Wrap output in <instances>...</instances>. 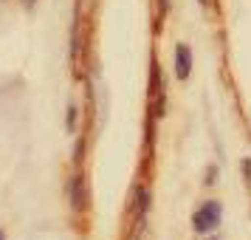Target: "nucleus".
Here are the masks:
<instances>
[{
  "label": "nucleus",
  "mask_w": 251,
  "mask_h": 240,
  "mask_svg": "<svg viewBox=\"0 0 251 240\" xmlns=\"http://www.w3.org/2000/svg\"><path fill=\"white\" fill-rule=\"evenodd\" d=\"M220 215H223V206L220 201H206L192 217V226L195 232H201V235H209V232H215L217 223H220Z\"/></svg>",
  "instance_id": "nucleus-1"
},
{
  "label": "nucleus",
  "mask_w": 251,
  "mask_h": 240,
  "mask_svg": "<svg viewBox=\"0 0 251 240\" xmlns=\"http://www.w3.org/2000/svg\"><path fill=\"white\" fill-rule=\"evenodd\" d=\"M189 74H192V48L186 43H178L175 46V77L181 82H186Z\"/></svg>",
  "instance_id": "nucleus-2"
},
{
  "label": "nucleus",
  "mask_w": 251,
  "mask_h": 240,
  "mask_svg": "<svg viewBox=\"0 0 251 240\" xmlns=\"http://www.w3.org/2000/svg\"><path fill=\"white\" fill-rule=\"evenodd\" d=\"M68 195H71V206L76 212H85L88 209V187H85V178L82 175H74L68 184Z\"/></svg>",
  "instance_id": "nucleus-3"
},
{
  "label": "nucleus",
  "mask_w": 251,
  "mask_h": 240,
  "mask_svg": "<svg viewBox=\"0 0 251 240\" xmlns=\"http://www.w3.org/2000/svg\"><path fill=\"white\" fill-rule=\"evenodd\" d=\"M136 206H138V215L141 217L147 215V209H150V189L147 187H138L136 189Z\"/></svg>",
  "instance_id": "nucleus-4"
},
{
  "label": "nucleus",
  "mask_w": 251,
  "mask_h": 240,
  "mask_svg": "<svg viewBox=\"0 0 251 240\" xmlns=\"http://www.w3.org/2000/svg\"><path fill=\"white\" fill-rule=\"evenodd\" d=\"M243 175H246V181L251 184V159H249V156L243 159Z\"/></svg>",
  "instance_id": "nucleus-5"
},
{
  "label": "nucleus",
  "mask_w": 251,
  "mask_h": 240,
  "mask_svg": "<svg viewBox=\"0 0 251 240\" xmlns=\"http://www.w3.org/2000/svg\"><path fill=\"white\" fill-rule=\"evenodd\" d=\"M215 175H217V167H209V172H206V184H209V187L215 184Z\"/></svg>",
  "instance_id": "nucleus-6"
},
{
  "label": "nucleus",
  "mask_w": 251,
  "mask_h": 240,
  "mask_svg": "<svg viewBox=\"0 0 251 240\" xmlns=\"http://www.w3.org/2000/svg\"><path fill=\"white\" fill-rule=\"evenodd\" d=\"M198 3H201V6H209V3H212V0H198Z\"/></svg>",
  "instance_id": "nucleus-7"
},
{
  "label": "nucleus",
  "mask_w": 251,
  "mask_h": 240,
  "mask_svg": "<svg viewBox=\"0 0 251 240\" xmlns=\"http://www.w3.org/2000/svg\"><path fill=\"white\" fill-rule=\"evenodd\" d=\"M0 240H6V235H3V232H0Z\"/></svg>",
  "instance_id": "nucleus-8"
}]
</instances>
